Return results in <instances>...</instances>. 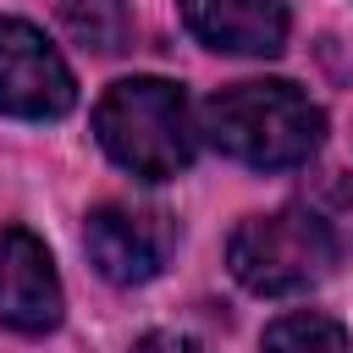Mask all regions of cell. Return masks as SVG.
Masks as SVG:
<instances>
[{
  "label": "cell",
  "instance_id": "7a4b0ae2",
  "mask_svg": "<svg viewBox=\"0 0 353 353\" xmlns=\"http://www.w3.org/2000/svg\"><path fill=\"white\" fill-rule=\"evenodd\" d=\"M94 138L121 171H132L143 182L176 176L199 149L188 94L176 83H165V77H121V83H110L105 99L94 105Z\"/></svg>",
  "mask_w": 353,
  "mask_h": 353
},
{
  "label": "cell",
  "instance_id": "3957f363",
  "mask_svg": "<svg viewBox=\"0 0 353 353\" xmlns=\"http://www.w3.org/2000/svg\"><path fill=\"white\" fill-rule=\"evenodd\" d=\"M226 265L248 292L292 298V292L320 287L336 270V237L314 210L287 204V210L243 221L232 232V243H226Z\"/></svg>",
  "mask_w": 353,
  "mask_h": 353
},
{
  "label": "cell",
  "instance_id": "9c48e42d",
  "mask_svg": "<svg viewBox=\"0 0 353 353\" xmlns=\"http://www.w3.org/2000/svg\"><path fill=\"white\" fill-rule=\"evenodd\" d=\"M259 353H353V342H347V331H342L331 314L298 309V314H281V320L265 331Z\"/></svg>",
  "mask_w": 353,
  "mask_h": 353
},
{
  "label": "cell",
  "instance_id": "277c9868",
  "mask_svg": "<svg viewBox=\"0 0 353 353\" xmlns=\"http://www.w3.org/2000/svg\"><path fill=\"white\" fill-rule=\"evenodd\" d=\"M77 105L72 66L22 17H0V110L22 121H55Z\"/></svg>",
  "mask_w": 353,
  "mask_h": 353
},
{
  "label": "cell",
  "instance_id": "30bf717a",
  "mask_svg": "<svg viewBox=\"0 0 353 353\" xmlns=\"http://www.w3.org/2000/svg\"><path fill=\"white\" fill-rule=\"evenodd\" d=\"M132 353H210L199 336H182V331H149L132 342Z\"/></svg>",
  "mask_w": 353,
  "mask_h": 353
},
{
  "label": "cell",
  "instance_id": "5b68a950",
  "mask_svg": "<svg viewBox=\"0 0 353 353\" xmlns=\"http://www.w3.org/2000/svg\"><path fill=\"white\" fill-rule=\"evenodd\" d=\"M83 248L105 281L138 287V281L160 276V265L171 254V226L149 210H132V204H99L83 221Z\"/></svg>",
  "mask_w": 353,
  "mask_h": 353
},
{
  "label": "cell",
  "instance_id": "ba28073f",
  "mask_svg": "<svg viewBox=\"0 0 353 353\" xmlns=\"http://www.w3.org/2000/svg\"><path fill=\"white\" fill-rule=\"evenodd\" d=\"M55 11H61V28L83 50L116 55L127 44V6L121 0H55Z\"/></svg>",
  "mask_w": 353,
  "mask_h": 353
},
{
  "label": "cell",
  "instance_id": "6da1fadb",
  "mask_svg": "<svg viewBox=\"0 0 353 353\" xmlns=\"http://www.w3.org/2000/svg\"><path fill=\"white\" fill-rule=\"evenodd\" d=\"M204 132L221 154H232L237 165H254V171H281V165H298L320 149V132H325V116L320 105L298 88V83H281V77H248V83H232L221 88L210 105H204Z\"/></svg>",
  "mask_w": 353,
  "mask_h": 353
},
{
  "label": "cell",
  "instance_id": "52a82bcc",
  "mask_svg": "<svg viewBox=\"0 0 353 353\" xmlns=\"http://www.w3.org/2000/svg\"><path fill=\"white\" fill-rule=\"evenodd\" d=\"M176 11L221 55H276L287 44V0H176Z\"/></svg>",
  "mask_w": 353,
  "mask_h": 353
},
{
  "label": "cell",
  "instance_id": "8992f818",
  "mask_svg": "<svg viewBox=\"0 0 353 353\" xmlns=\"http://www.w3.org/2000/svg\"><path fill=\"white\" fill-rule=\"evenodd\" d=\"M55 320H61V276L50 248L22 226H0V325L50 331Z\"/></svg>",
  "mask_w": 353,
  "mask_h": 353
}]
</instances>
